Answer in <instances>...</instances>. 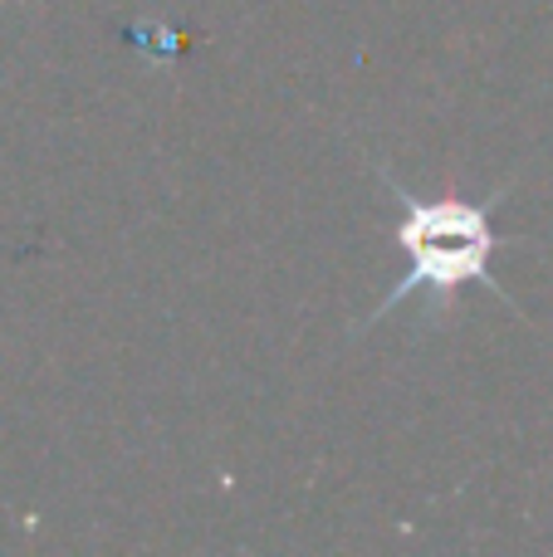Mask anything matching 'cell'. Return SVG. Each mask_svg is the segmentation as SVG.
Returning <instances> with one entry per match:
<instances>
[{"label":"cell","mask_w":553,"mask_h":557,"mask_svg":"<svg viewBox=\"0 0 553 557\" xmlns=\"http://www.w3.org/2000/svg\"><path fill=\"white\" fill-rule=\"evenodd\" d=\"M378 182L388 186L392 206H397V215H392V240L407 255V274L382 294V304L372 308L362 323H353V337L378 327L382 318L397 304H407V298H421V323H417L421 333L446 327L460 294L476 284L490 288L495 298H505V304H515V298L505 294V284H495V270H490V260H495V250H500L495 206L509 196V182H500L495 191L480 196V201L456 196V191L417 196L392 176V166L382 162V157H378Z\"/></svg>","instance_id":"6da1fadb"}]
</instances>
